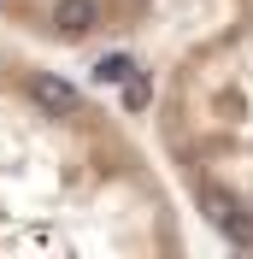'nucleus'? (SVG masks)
Instances as JSON below:
<instances>
[{"label": "nucleus", "mask_w": 253, "mask_h": 259, "mask_svg": "<svg viewBox=\"0 0 253 259\" xmlns=\"http://www.w3.org/2000/svg\"><path fill=\"white\" fill-rule=\"evenodd\" d=\"M189 242L153 147L95 89L0 41V259H165Z\"/></svg>", "instance_id": "obj_1"}, {"label": "nucleus", "mask_w": 253, "mask_h": 259, "mask_svg": "<svg viewBox=\"0 0 253 259\" xmlns=\"http://www.w3.org/2000/svg\"><path fill=\"white\" fill-rule=\"evenodd\" d=\"M147 124L183 212L253 253V0H218L212 24L165 53Z\"/></svg>", "instance_id": "obj_2"}, {"label": "nucleus", "mask_w": 253, "mask_h": 259, "mask_svg": "<svg viewBox=\"0 0 253 259\" xmlns=\"http://www.w3.org/2000/svg\"><path fill=\"white\" fill-rule=\"evenodd\" d=\"M159 18V0H0V24L53 53H100L136 41Z\"/></svg>", "instance_id": "obj_3"}]
</instances>
